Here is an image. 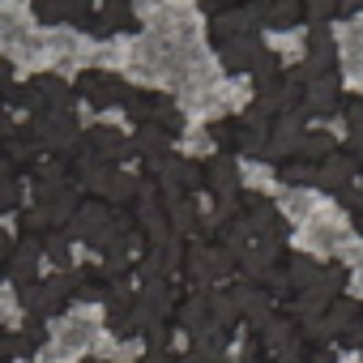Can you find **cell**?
<instances>
[{
    "instance_id": "cell-1",
    "label": "cell",
    "mask_w": 363,
    "mask_h": 363,
    "mask_svg": "<svg viewBox=\"0 0 363 363\" xmlns=\"http://www.w3.org/2000/svg\"><path fill=\"white\" fill-rule=\"evenodd\" d=\"M206 179H210V189H214L218 197H231V193L240 189V171H235V162H231V158H223V154L206 167Z\"/></svg>"
},
{
    "instance_id": "cell-2",
    "label": "cell",
    "mask_w": 363,
    "mask_h": 363,
    "mask_svg": "<svg viewBox=\"0 0 363 363\" xmlns=\"http://www.w3.org/2000/svg\"><path fill=\"white\" fill-rule=\"evenodd\" d=\"M303 107H308V111H333V107H337V77H333V73H329V77H316Z\"/></svg>"
},
{
    "instance_id": "cell-3",
    "label": "cell",
    "mask_w": 363,
    "mask_h": 363,
    "mask_svg": "<svg viewBox=\"0 0 363 363\" xmlns=\"http://www.w3.org/2000/svg\"><path fill=\"white\" fill-rule=\"evenodd\" d=\"M316 184L325 189H346L350 184V158H325L316 167Z\"/></svg>"
},
{
    "instance_id": "cell-4",
    "label": "cell",
    "mask_w": 363,
    "mask_h": 363,
    "mask_svg": "<svg viewBox=\"0 0 363 363\" xmlns=\"http://www.w3.org/2000/svg\"><path fill=\"white\" fill-rule=\"evenodd\" d=\"M137 145H141L145 154H154V158H167L171 133H167V128H158V124H141V137H137Z\"/></svg>"
},
{
    "instance_id": "cell-5",
    "label": "cell",
    "mask_w": 363,
    "mask_h": 363,
    "mask_svg": "<svg viewBox=\"0 0 363 363\" xmlns=\"http://www.w3.org/2000/svg\"><path fill=\"white\" fill-rule=\"evenodd\" d=\"M35 252H39V248H35V244L26 240V244H22V252L13 257V282L30 286V278H35Z\"/></svg>"
},
{
    "instance_id": "cell-6",
    "label": "cell",
    "mask_w": 363,
    "mask_h": 363,
    "mask_svg": "<svg viewBox=\"0 0 363 363\" xmlns=\"http://www.w3.org/2000/svg\"><path fill=\"white\" fill-rule=\"evenodd\" d=\"M316 274H320V269H312L303 257H291V261H286V282H291V286H312Z\"/></svg>"
},
{
    "instance_id": "cell-7",
    "label": "cell",
    "mask_w": 363,
    "mask_h": 363,
    "mask_svg": "<svg viewBox=\"0 0 363 363\" xmlns=\"http://www.w3.org/2000/svg\"><path fill=\"white\" fill-rule=\"evenodd\" d=\"M329 150H333V141L325 137V133H303V141H299V154H308V158H329Z\"/></svg>"
},
{
    "instance_id": "cell-8",
    "label": "cell",
    "mask_w": 363,
    "mask_h": 363,
    "mask_svg": "<svg viewBox=\"0 0 363 363\" xmlns=\"http://www.w3.org/2000/svg\"><path fill=\"white\" fill-rule=\"evenodd\" d=\"M235 299L231 295H210V320H218V325H231L235 320Z\"/></svg>"
},
{
    "instance_id": "cell-9",
    "label": "cell",
    "mask_w": 363,
    "mask_h": 363,
    "mask_svg": "<svg viewBox=\"0 0 363 363\" xmlns=\"http://www.w3.org/2000/svg\"><path fill=\"white\" fill-rule=\"evenodd\" d=\"M206 308H210V299H189L179 316H184V325H189V329H201V325H206Z\"/></svg>"
},
{
    "instance_id": "cell-10",
    "label": "cell",
    "mask_w": 363,
    "mask_h": 363,
    "mask_svg": "<svg viewBox=\"0 0 363 363\" xmlns=\"http://www.w3.org/2000/svg\"><path fill=\"white\" fill-rule=\"evenodd\" d=\"M295 18H299V5H274V9H265V22H274V26H286Z\"/></svg>"
},
{
    "instance_id": "cell-11",
    "label": "cell",
    "mask_w": 363,
    "mask_h": 363,
    "mask_svg": "<svg viewBox=\"0 0 363 363\" xmlns=\"http://www.w3.org/2000/svg\"><path fill=\"white\" fill-rule=\"evenodd\" d=\"M312 244L316 248H333L337 244V227H312Z\"/></svg>"
},
{
    "instance_id": "cell-12",
    "label": "cell",
    "mask_w": 363,
    "mask_h": 363,
    "mask_svg": "<svg viewBox=\"0 0 363 363\" xmlns=\"http://www.w3.org/2000/svg\"><path fill=\"white\" fill-rule=\"evenodd\" d=\"M48 257H52L56 265H69V248H65L60 235H48Z\"/></svg>"
},
{
    "instance_id": "cell-13",
    "label": "cell",
    "mask_w": 363,
    "mask_h": 363,
    "mask_svg": "<svg viewBox=\"0 0 363 363\" xmlns=\"http://www.w3.org/2000/svg\"><path fill=\"white\" fill-rule=\"evenodd\" d=\"M124 22H133V18H128V9H120V5L103 13V30H111V26H124Z\"/></svg>"
},
{
    "instance_id": "cell-14",
    "label": "cell",
    "mask_w": 363,
    "mask_h": 363,
    "mask_svg": "<svg viewBox=\"0 0 363 363\" xmlns=\"http://www.w3.org/2000/svg\"><path fill=\"white\" fill-rule=\"evenodd\" d=\"M282 210H286V214H295V218H299V214H303V210H308V197H303V193H291V197H286V201H282Z\"/></svg>"
},
{
    "instance_id": "cell-15",
    "label": "cell",
    "mask_w": 363,
    "mask_h": 363,
    "mask_svg": "<svg viewBox=\"0 0 363 363\" xmlns=\"http://www.w3.org/2000/svg\"><path fill=\"white\" fill-rule=\"evenodd\" d=\"M175 227H193V206L175 201Z\"/></svg>"
},
{
    "instance_id": "cell-16",
    "label": "cell",
    "mask_w": 363,
    "mask_h": 363,
    "mask_svg": "<svg viewBox=\"0 0 363 363\" xmlns=\"http://www.w3.org/2000/svg\"><path fill=\"white\" fill-rule=\"evenodd\" d=\"M346 35H350V48H354V52H363V26H350Z\"/></svg>"
},
{
    "instance_id": "cell-17",
    "label": "cell",
    "mask_w": 363,
    "mask_h": 363,
    "mask_svg": "<svg viewBox=\"0 0 363 363\" xmlns=\"http://www.w3.org/2000/svg\"><path fill=\"white\" fill-rule=\"evenodd\" d=\"M308 363H333V350H312Z\"/></svg>"
},
{
    "instance_id": "cell-18",
    "label": "cell",
    "mask_w": 363,
    "mask_h": 363,
    "mask_svg": "<svg viewBox=\"0 0 363 363\" xmlns=\"http://www.w3.org/2000/svg\"><path fill=\"white\" fill-rule=\"evenodd\" d=\"M308 13H312V18H329V13H333V5H329V0H325V5H312Z\"/></svg>"
},
{
    "instance_id": "cell-19",
    "label": "cell",
    "mask_w": 363,
    "mask_h": 363,
    "mask_svg": "<svg viewBox=\"0 0 363 363\" xmlns=\"http://www.w3.org/2000/svg\"><path fill=\"white\" fill-rule=\"evenodd\" d=\"M0 90H9V65H0Z\"/></svg>"
},
{
    "instance_id": "cell-20",
    "label": "cell",
    "mask_w": 363,
    "mask_h": 363,
    "mask_svg": "<svg viewBox=\"0 0 363 363\" xmlns=\"http://www.w3.org/2000/svg\"><path fill=\"white\" fill-rule=\"evenodd\" d=\"M5 248H9V240H5V235H0V252H5Z\"/></svg>"
},
{
    "instance_id": "cell-21",
    "label": "cell",
    "mask_w": 363,
    "mask_h": 363,
    "mask_svg": "<svg viewBox=\"0 0 363 363\" xmlns=\"http://www.w3.org/2000/svg\"><path fill=\"white\" fill-rule=\"evenodd\" d=\"M184 363H206V359H184Z\"/></svg>"
},
{
    "instance_id": "cell-22",
    "label": "cell",
    "mask_w": 363,
    "mask_h": 363,
    "mask_svg": "<svg viewBox=\"0 0 363 363\" xmlns=\"http://www.w3.org/2000/svg\"><path fill=\"white\" fill-rule=\"evenodd\" d=\"M86 363H99V359H86Z\"/></svg>"
}]
</instances>
